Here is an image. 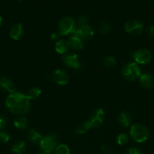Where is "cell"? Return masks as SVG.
Listing matches in <instances>:
<instances>
[{"instance_id": "6da1fadb", "label": "cell", "mask_w": 154, "mask_h": 154, "mask_svg": "<svg viewBox=\"0 0 154 154\" xmlns=\"http://www.w3.org/2000/svg\"><path fill=\"white\" fill-rule=\"evenodd\" d=\"M5 105L10 112L18 115H23L30 111V100L26 94L15 92L6 98Z\"/></svg>"}, {"instance_id": "7a4b0ae2", "label": "cell", "mask_w": 154, "mask_h": 154, "mask_svg": "<svg viewBox=\"0 0 154 154\" xmlns=\"http://www.w3.org/2000/svg\"><path fill=\"white\" fill-rule=\"evenodd\" d=\"M149 135L147 128L140 123H135L131 126L130 136L134 141L137 143H143L148 139Z\"/></svg>"}, {"instance_id": "3957f363", "label": "cell", "mask_w": 154, "mask_h": 154, "mask_svg": "<svg viewBox=\"0 0 154 154\" xmlns=\"http://www.w3.org/2000/svg\"><path fill=\"white\" fill-rule=\"evenodd\" d=\"M122 74L127 81H134L138 79L142 73L141 69L137 63L130 62L124 65L122 69Z\"/></svg>"}, {"instance_id": "277c9868", "label": "cell", "mask_w": 154, "mask_h": 154, "mask_svg": "<svg viewBox=\"0 0 154 154\" xmlns=\"http://www.w3.org/2000/svg\"><path fill=\"white\" fill-rule=\"evenodd\" d=\"M76 23L70 17H64L60 20L58 24V32L60 35H67L75 32Z\"/></svg>"}, {"instance_id": "5b68a950", "label": "cell", "mask_w": 154, "mask_h": 154, "mask_svg": "<svg viewBox=\"0 0 154 154\" xmlns=\"http://www.w3.org/2000/svg\"><path fill=\"white\" fill-rule=\"evenodd\" d=\"M39 147L42 153L46 154L51 153L57 147V136L54 134L43 136L39 141Z\"/></svg>"}, {"instance_id": "8992f818", "label": "cell", "mask_w": 154, "mask_h": 154, "mask_svg": "<svg viewBox=\"0 0 154 154\" xmlns=\"http://www.w3.org/2000/svg\"><path fill=\"white\" fill-rule=\"evenodd\" d=\"M131 57L134 63L140 65L148 64L151 61L152 55L150 51L146 48H140L131 54Z\"/></svg>"}, {"instance_id": "52a82bcc", "label": "cell", "mask_w": 154, "mask_h": 154, "mask_svg": "<svg viewBox=\"0 0 154 154\" xmlns=\"http://www.w3.org/2000/svg\"><path fill=\"white\" fill-rule=\"evenodd\" d=\"M125 30L131 35H138L141 34L143 29V24L137 20H130L125 24Z\"/></svg>"}, {"instance_id": "ba28073f", "label": "cell", "mask_w": 154, "mask_h": 154, "mask_svg": "<svg viewBox=\"0 0 154 154\" xmlns=\"http://www.w3.org/2000/svg\"><path fill=\"white\" fill-rule=\"evenodd\" d=\"M94 34H95V31H94L93 28L90 25L87 24V25L80 26L78 29H76L74 35H75L81 40L84 41L93 37Z\"/></svg>"}, {"instance_id": "9c48e42d", "label": "cell", "mask_w": 154, "mask_h": 154, "mask_svg": "<svg viewBox=\"0 0 154 154\" xmlns=\"http://www.w3.org/2000/svg\"><path fill=\"white\" fill-rule=\"evenodd\" d=\"M105 112L101 108H98L96 111H94L88 120L91 124L92 128H98L101 126L105 119Z\"/></svg>"}, {"instance_id": "30bf717a", "label": "cell", "mask_w": 154, "mask_h": 154, "mask_svg": "<svg viewBox=\"0 0 154 154\" xmlns=\"http://www.w3.org/2000/svg\"><path fill=\"white\" fill-rule=\"evenodd\" d=\"M63 62L67 67L74 69H79L81 67L79 57L75 54H65L63 57Z\"/></svg>"}, {"instance_id": "8fae6325", "label": "cell", "mask_w": 154, "mask_h": 154, "mask_svg": "<svg viewBox=\"0 0 154 154\" xmlns=\"http://www.w3.org/2000/svg\"><path fill=\"white\" fill-rule=\"evenodd\" d=\"M69 75L61 69H57L52 75V80L58 85H66L69 82Z\"/></svg>"}, {"instance_id": "7c38bea8", "label": "cell", "mask_w": 154, "mask_h": 154, "mask_svg": "<svg viewBox=\"0 0 154 154\" xmlns=\"http://www.w3.org/2000/svg\"><path fill=\"white\" fill-rule=\"evenodd\" d=\"M9 35L14 40H20L24 35V27L22 24L18 23L12 25L9 31Z\"/></svg>"}, {"instance_id": "4fadbf2b", "label": "cell", "mask_w": 154, "mask_h": 154, "mask_svg": "<svg viewBox=\"0 0 154 154\" xmlns=\"http://www.w3.org/2000/svg\"><path fill=\"white\" fill-rule=\"evenodd\" d=\"M0 88L10 94L16 92V87H15L14 83L9 78H0Z\"/></svg>"}, {"instance_id": "5bb4252c", "label": "cell", "mask_w": 154, "mask_h": 154, "mask_svg": "<svg viewBox=\"0 0 154 154\" xmlns=\"http://www.w3.org/2000/svg\"><path fill=\"white\" fill-rule=\"evenodd\" d=\"M138 79L140 86L146 89L151 88L154 84L153 77L149 73L141 74Z\"/></svg>"}, {"instance_id": "9a60e30c", "label": "cell", "mask_w": 154, "mask_h": 154, "mask_svg": "<svg viewBox=\"0 0 154 154\" xmlns=\"http://www.w3.org/2000/svg\"><path fill=\"white\" fill-rule=\"evenodd\" d=\"M67 42L69 43V48L74 51H81L84 47L83 41L77 38L75 35L71 36Z\"/></svg>"}, {"instance_id": "2e32d148", "label": "cell", "mask_w": 154, "mask_h": 154, "mask_svg": "<svg viewBox=\"0 0 154 154\" xmlns=\"http://www.w3.org/2000/svg\"><path fill=\"white\" fill-rule=\"evenodd\" d=\"M27 137L28 141L33 144H39V141L42 138V135L33 129H29L27 134Z\"/></svg>"}, {"instance_id": "e0dca14e", "label": "cell", "mask_w": 154, "mask_h": 154, "mask_svg": "<svg viewBox=\"0 0 154 154\" xmlns=\"http://www.w3.org/2000/svg\"><path fill=\"white\" fill-rule=\"evenodd\" d=\"M119 123L122 127H128L130 126L131 123V120H132V117L131 115L128 112V111H122L119 116Z\"/></svg>"}, {"instance_id": "ac0fdd59", "label": "cell", "mask_w": 154, "mask_h": 154, "mask_svg": "<svg viewBox=\"0 0 154 154\" xmlns=\"http://www.w3.org/2000/svg\"><path fill=\"white\" fill-rule=\"evenodd\" d=\"M54 48H55V51L58 54H64L69 50V45L67 41H65L63 39H60V40H57V42L55 43Z\"/></svg>"}, {"instance_id": "d6986e66", "label": "cell", "mask_w": 154, "mask_h": 154, "mask_svg": "<svg viewBox=\"0 0 154 154\" xmlns=\"http://www.w3.org/2000/svg\"><path fill=\"white\" fill-rule=\"evenodd\" d=\"M27 150V144L24 141H18L12 145L11 151L15 154H23Z\"/></svg>"}, {"instance_id": "ffe728a7", "label": "cell", "mask_w": 154, "mask_h": 154, "mask_svg": "<svg viewBox=\"0 0 154 154\" xmlns=\"http://www.w3.org/2000/svg\"><path fill=\"white\" fill-rule=\"evenodd\" d=\"M14 126L18 129H25L28 126V120L26 117L21 116L15 119L14 121Z\"/></svg>"}, {"instance_id": "44dd1931", "label": "cell", "mask_w": 154, "mask_h": 154, "mask_svg": "<svg viewBox=\"0 0 154 154\" xmlns=\"http://www.w3.org/2000/svg\"><path fill=\"white\" fill-rule=\"evenodd\" d=\"M92 128L91 124L90 121L88 120L85 121L82 124L79 125L75 128V133L78 134V135H82V134L85 133L88 130L91 129Z\"/></svg>"}, {"instance_id": "7402d4cb", "label": "cell", "mask_w": 154, "mask_h": 154, "mask_svg": "<svg viewBox=\"0 0 154 154\" xmlns=\"http://www.w3.org/2000/svg\"><path fill=\"white\" fill-rule=\"evenodd\" d=\"M41 93H42L41 89L38 88V87H33V88L29 90V91L27 92L26 95L30 100H34V99H38L40 96Z\"/></svg>"}, {"instance_id": "603a6c76", "label": "cell", "mask_w": 154, "mask_h": 154, "mask_svg": "<svg viewBox=\"0 0 154 154\" xmlns=\"http://www.w3.org/2000/svg\"><path fill=\"white\" fill-rule=\"evenodd\" d=\"M54 154H70V150L66 144H59L54 150Z\"/></svg>"}, {"instance_id": "cb8c5ba5", "label": "cell", "mask_w": 154, "mask_h": 154, "mask_svg": "<svg viewBox=\"0 0 154 154\" xmlns=\"http://www.w3.org/2000/svg\"><path fill=\"white\" fill-rule=\"evenodd\" d=\"M111 29V24L108 21H104L100 26V32L103 35H106Z\"/></svg>"}, {"instance_id": "d4e9b609", "label": "cell", "mask_w": 154, "mask_h": 154, "mask_svg": "<svg viewBox=\"0 0 154 154\" xmlns=\"http://www.w3.org/2000/svg\"><path fill=\"white\" fill-rule=\"evenodd\" d=\"M116 141H117V144L119 145H125L128 141V135L125 133L119 134L117 135V138H116Z\"/></svg>"}, {"instance_id": "484cf974", "label": "cell", "mask_w": 154, "mask_h": 154, "mask_svg": "<svg viewBox=\"0 0 154 154\" xmlns=\"http://www.w3.org/2000/svg\"><path fill=\"white\" fill-rule=\"evenodd\" d=\"M116 64V60L113 57H107L104 59V65L107 67H112Z\"/></svg>"}, {"instance_id": "4316f807", "label": "cell", "mask_w": 154, "mask_h": 154, "mask_svg": "<svg viewBox=\"0 0 154 154\" xmlns=\"http://www.w3.org/2000/svg\"><path fill=\"white\" fill-rule=\"evenodd\" d=\"M10 140V135L5 132L1 131L0 132V141L3 143H7Z\"/></svg>"}, {"instance_id": "83f0119b", "label": "cell", "mask_w": 154, "mask_h": 154, "mask_svg": "<svg viewBox=\"0 0 154 154\" xmlns=\"http://www.w3.org/2000/svg\"><path fill=\"white\" fill-rule=\"evenodd\" d=\"M88 21H89L88 17L87 16H85V15H81L78 19V22L80 26L87 25V24L88 23Z\"/></svg>"}, {"instance_id": "f1b7e54d", "label": "cell", "mask_w": 154, "mask_h": 154, "mask_svg": "<svg viewBox=\"0 0 154 154\" xmlns=\"http://www.w3.org/2000/svg\"><path fill=\"white\" fill-rule=\"evenodd\" d=\"M146 33L149 38H154V26H149L146 29Z\"/></svg>"}, {"instance_id": "f546056e", "label": "cell", "mask_w": 154, "mask_h": 154, "mask_svg": "<svg viewBox=\"0 0 154 154\" xmlns=\"http://www.w3.org/2000/svg\"><path fill=\"white\" fill-rule=\"evenodd\" d=\"M6 125H7V120H6V118L4 116L0 115V132L2 131L3 129H5Z\"/></svg>"}, {"instance_id": "4dcf8cb0", "label": "cell", "mask_w": 154, "mask_h": 154, "mask_svg": "<svg viewBox=\"0 0 154 154\" xmlns=\"http://www.w3.org/2000/svg\"><path fill=\"white\" fill-rule=\"evenodd\" d=\"M126 154H143L142 152L139 150L137 147H130L128 150H127Z\"/></svg>"}, {"instance_id": "1f68e13d", "label": "cell", "mask_w": 154, "mask_h": 154, "mask_svg": "<svg viewBox=\"0 0 154 154\" xmlns=\"http://www.w3.org/2000/svg\"><path fill=\"white\" fill-rule=\"evenodd\" d=\"M60 35L59 33V32H54L51 35V40H57L59 38V37H60Z\"/></svg>"}, {"instance_id": "d6a6232c", "label": "cell", "mask_w": 154, "mask_h": 154, "mask_svg": "<svg viewBox=\"0 0 154 154\" xmlns=\"http://www.w3.org/2000/svg\"><path fill=\"white\" fill-rule=\"evenodd\" d=\"M101 149H102V151L105 154H110L111 153V152H110V148H109L107 146H103V147H101Z\"/></svg>"}, {"instance_id": "836d02e7", "label": "cell", "mask_w": 154, "mask_h": 154, "mask_svg": "<svg viewBox=\"0 0 154 154\" xmlns=\"http://www.w3.org/2000/svg\"><path fill=\"white\" fill-rule=\"evenodd\" d=\"M2 21H3V20H2V17L0 16V26H2Z\"/></svg>"}, {"instance_id": "e575fe53", "label": "cell", "mask_w": 154, "mask_h": 154, "mask_svg": "<svg viewBox=\"0 0 154 154\" xmlns=\"http://www.w3.org/2000/svg\"><path fill=\"white\" fill-rule=\"evenodd\" d=\"M38 154H46V153H42H42H38Z\"/></svg>"}, {"instance_id": "d590c367", "label": "cell", "mask_w": 154, "mask_h": 154, "mask_svg": "<svg viewBox=\"0 0 154 154\" xmlns=\"http://www.w3.org/2000/svg\"><path fill=\"white\" fill-rule=\"evenodd\" d=\"M110 154H116V153H110Z\"/></svg>"}, {"instance_id": "8d00e7d4", "label": "cell", "mask_w": 154, "mask_h": 154, "mask_svg": "<svg viewBox=\"0 0 154 154\" xmlns=\"http://www.w3.org/2000/svg\"><path fill=\"white\" fill-rule=\"evenodd\" d=\"M19 1H21V0H19Z\"/></svg>"}, {"instance_id": "74e56055", "label": "cell", "mask_w": 154, "mask_h": 154, "mask_svg": "<svg viewBox=\"0 0 154 154\" xmlns=\"http://www.w3.org/2000/svg\"><path fill=\"white\" fill-rule=\"evenodd\" d=\"M153 154H154V153H153Z\"/></svg>"}]
</instances>
